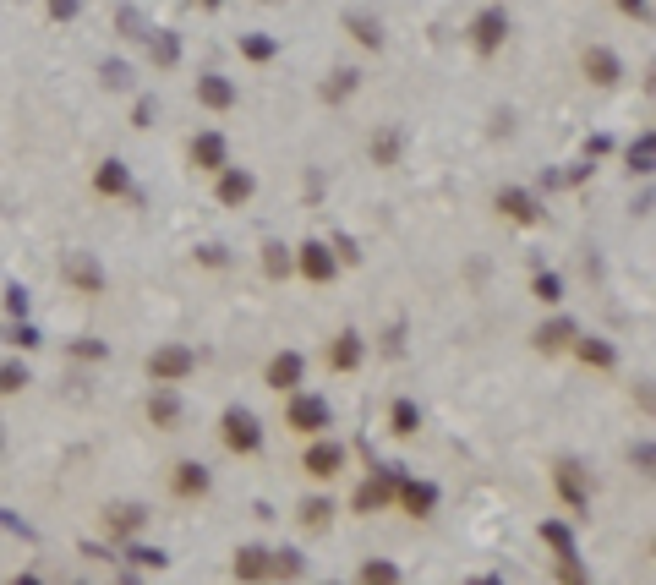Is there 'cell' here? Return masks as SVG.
<instances>
[{
	"mask_svg": "<svg viewBox=\"0 0 656 585\" xmlns=\"http://www.w3.org/2000/svg\"><path fill=\"white\" fill-rule=\"evenodd\" d=\"M197 372V350L192 345H159L154 356H148V378L154 383H181Z\"/></svg>",
	"mask_w": 656,
	"mask_h": 585,
	"instance_id": "1",
	"label": "cell"
},
{
	"mask_svg": "<svg viewBox=\"0 0 656 585\" xmlns=\"http://www.w3.org/2000/svg\"><path fill=\"white\" fill-rule=\"evenodd\" d=\"M219 438H225V449L230 454H257L263 449V427H257V416L252 411H225V421H219Z\"/></svg>",
	"mask_w": 656,
	"mask_h": 585,
	"instance_id": "2",
	"label": "cell"
},
{
	"mask_svg": "<svg viewBox=\"0 0 656 585\" xmlns=\"http://www.w3.org/2000/svg\"><path fill=\"white\" fill-rule=\"evenodd\" d=\"M285 421H290L296 432H307V438H312V432H323L334 416H328V400H323V394H301V389H290Z\"/></svg>",
	"mask_w": 656,
	"mask_h": 585,
	"instance_id": "3",
	"label": "cell"
},
{
	"mask_svg": "<svg viewBox=\"0 0 656 585\" xmlns=\"http://www.w3.org/2000/svg\"><path fill=\"white\" fill-rule=\"evenodd\" d=\"M61 274H66V285L72 290H82V296H104V268H99V257L93 252H66Z\"/></svg>",
	"mask_w": 656,
	"mask_h": 585,
	"instance_id": "4",
	"label": "cell"
},
{
	"mask_svg": "<svg viewBox=\"0 0 656 585\" xmlns=\"http://www.w3.org/2000/svg\"><path fill=\"white\" fill-rule=\"evenodd\" d=\"M394 487H400V465H383V471H372L367 482L356 487V514H372V509H383V503L394 498Z\"/></svg>",
	"mask_w": 656,
	"mask_h": 585,
	"instance_id": "5",
	"label": "cell"
},
{
	"mask_svg": "<svg viewBox=\"0 0 656 585\" xmlns=\"http://www.w3.org/2000/svg\"><path fill=\"white\" fill-rule=\"evenodd\" d=\"M503 39H509V17H503V6H487L482 17L471 22V50L476 55H498Z\"/></svg>",
	"mask_w": 656,
	"mask_h": 585,
	"instance_id": "6",
	"label": "cell"
},
{
	"mask_svg": "<svg viewBox=\"0 0 656 585\" xmlns=\"http://www.w3.org/2000/svg\"><path fill=\"white\" fill-rule=\"evenodd\" d=\"M301 471H307L312 482H334V476L345 471V449H339V443H312V449L301 454Z\"/></svg>",
	"mask_w": 656,
	"mask_h": 585,
	"instance_id": "7",
	"label": "cell"
},
{
	"mask_svg": "<svg viewBox=\"0 0 656 585\" xmlns=\"http://www.w3.org/2000/svg\"><path fill=\"white\" fill-rule=\"evenodd\" d=\"M580 72H585V77H591V83H596V88H613V83H618V77H624V61H618V55H613V50H607V44H591V50H585V55H580Z\"/></svg>",
	"mask_w": 656,
	"mask_h": 585,
	"instance_id": "8",
	"label": "cell"
},
{
	"mask_svg": "<svg viewBox=\"0 0 656 585\" xmlns=\"http://www.w3.org/2000/svg\"><path fill=\"white\" fill-rule=\"evenodd\" d=\"M301 378H307V361H301V350H279V356L268 361V389L290 394V389H301Z\"/></svg>",
	"mask_w": 656,
	"mask_h": 585,
	"instance_id": "9",
	"label": "cell"
},
{
	"mask_svg": "<svg viewBox=\"0 0 656 585\" xmlns=\"http://www.w3.org/2000/svg\"><path fill=\"white\" fill-rule=\"evenodd\" d=\"M296 268L312 279V285H328L334 279V268H339V257L323 247V241H307V247H296Z\"/></svg>",
	"mask_w": 656,
	"mask_h": 585,
	"instance_id": "10",
	"label": "cell"
},
{
	"mask_svg": "<svg viewBox=\"0 0 656 585\" xmlns=\"http://www.w3.org/2000/svg\"><path fill=\"white\" fill-rule=\"evenodd\" d=\"M208 487H214V476H208V465H197V460H181L170 471V493L175 498H203Z\"/></svg>",
	"mask_w": 656,
	"mask_h": 585,
	"instance_id": "11",
	"label": "cell"
},
{
	"mask_svg": "<svg viewBox=\"0 0 656 585\" xmlns=\"http://www.w3.org/2000/svg\"><path fill=\"white\" fill-rule=\"evenodd\" d=\"M192 165L208 170V175L225 170V165H230V143H225L219 132H197V137H192Z\"/></svg>",
	"mask_w": 656,
	"mask_h": 585,
	"instance_id": "12",
	"label": "cell"
},
{
	"mask_svg": "<svg viewBox=\"0 0 656 585\" xmlns=\"http://www.w3.org/2000/svg\"><path fill=\"white\" fill-rule=\"evenodd\" d=\"M219 175V186H214V197H219V203H225V208H241L246 203V197H252L257 192V181H252V170H214Z\"/></svg>",
	"mask_w": 656,
	"mask_h": 585,
	"instance_id": "13",
	"label": "cell"
},
{
	"mask_svg": "<svg viewBox=\"0 0 656 585\" xmlns=\"http://www.w3.org/2000/svg\"><path fill=\"white\" fill-rule=\"evenodd\" d=\"M148 421H154L159 432H170L175 421H181V394H175V383H159V389L148 394Z\"/></svg>",
	"mask_w": 656,
	"mask_h": 585,
	"instance_id": "14",
	"label": "cell"
},
{
	"mask_svg": "<svg viewBox=\"0 0 656 585\" xmlns=\"http://www.w3.org/2000/svg\"><path fill=\"white\" fill-rule=\"evenodd\" d=\"M197 104H203V110H236V83L219 77V72L197 77Z\"/></svg>",
	"mask_w": 656,
	"mask_h": 585,
	"instance_id": "15",
	"label": "cell"
},
{
	"mask_svg": "<svg viewBox=\"0 0 656 585\" xmlns=\"http://www.w3.org/2000/svg\"><path fill=\"white\" fill-rule=\"evenodd\" d=\"M394 498H400V503H405V514H416V520H427V514L438 509V487H432V482H405V476H400Z\"/></svg>",
	"mask_w": 656,
	"mask_h": 585,
	"instance_id": "16",
	"label": "cell"
},
{
	"mask_svg": "<svg viewBox=\"0 0 656 585\" xmlns=\"http://www.w3.org/2000/svg\"><path fill=\"white\" fill-rule=\"evenodd\" d=\"M498 214L514 219V225H536V214H542V208H536L531 192H520V186H503V192H498Z\"/></svg>",
	"mask_w": 656,
	"mask_h": 585,
	"instance_id": "17",
	"label": "cell"
},
{
	"mask_svg": "<svg viewBox=\"0 0 656 585\" xmlns=\"http://www.w3.org/2000/svg\"><path fill=\"white\" fill-rule=\"evenodd\" d=\"M361 356H367V345H361V334H350V329L328 345V367H334V372H356Z\"/></svg>",
	"mask_w": 656,
	"mask_h": 585,
	"instance_id": "18",
	"label": "cell"
},
{
	"mask_svg": "<svg viewBox=\"0 0 656 585\" xmlns=\"http://www.w3.org/2000/svg\"><path fill=\"white\" fill-rule=\"evenodd\" d=\"M553 482H558V498H564L569 509H585V498H591V493H585V471H580V465L564 460V465L553 471Z\"/></svg>",
	"mask_w": 656,
	"mask_h": 585,
	"instance_id": "19",
	"label": "cell"
},
{
	"mask_svg": "<svg viewBox=\"0 0 656 585\" xmlns=\"http://www.w3.org/2000/svg\"><path fill=\"white\" fill-rule=\"evenodd\" d=\"M574 334H580V329H574L569 318H553V323H542V329H536L531 339H536V350H542V356H558V350L574 345Z\"/></svg>",
	"mask_w": 656,
	"mask_h": 585,
	"instance_id": "20",
	"label": "cell"
},
{
	"mask_svg": "<svg viewBox=\"0 0 656 585\" xmlns=\"http://www.w3.org/2000/svg\"><path fill=\"white\" fill-rule=\"evenodd\" d=\"M93 186H99L104 197H121V192H132V175H126L121 159H104V165L93 170Z\"/></svg>",
	"mask_w": 656,
	"mask_h": 585,
	"instance_id": "21",
	"label": "cell"
},
{
	"mask_svg": "<svg viewBox=\"0 0 656 585\" xmlns=\"http://www.w3.org/2000/svg\"><path fill=\"white\" fill-rule=\"evenodd\" d=\"M574 350H580V361H585V367H618V350L613 345H607V339H580V334H574Z\"/></svg>",
	"mask_w": 656,
	"mask_h": 585,
	"instance_id": "22",
	"label": "cell"
},
{
	"mask_svg": "<svg viewBox=\"0 0 656 585\" xmlns=\"http://www.w3.org/2000/svg\"><path fill=\"white\" fill-rule=\"evenodd\" d=\"M400 148H405L400 126H383V132L372 137V165H400Z\"/></svg>",
	"mask_w": 656,
	"mask_h": 585,
	"instance_id": "23",
	"label": "cell"
},
{
	"mask_svg": "<svg viewBox=\"0 0 656 585\" xmlns=\"http://www.w3.org/2000/svg\"><path fill=\"white\" fill-rule=\"evenodd\" d=\"M345 33H350L356 44H367V50H378V44H383L378 17H361V11H345Z\"/></svg>",
	"mask_w": 656,
	"mask_h": 585,
	"instance_id": "24",
	"label": "cell"
},
{
	"mask_svg": "<svg viewBox=\"0 0 656 585\" xmlns=\"http://www.w3.org/2000/svg\"><path fill=\"white\" fill-rule=\"evenodd\" d=\"M148 55H154V66H175L181 61V39H175L170 28H154L148 33Z\"/></svg>",
	"mask_w": 656,
	"mask_h": 585,
	"instance_id": "25",
	"label": "cell"
},
{
	"mask_svg": "<svg viewBox=\"0 0 656 585\" xmlns=\"http://www.w3.org/2000/svg\"><path fill=\"white\" fill-rule=\"evenodd\" d=\"M230 569H236V580H268V553L263 547H241Z\"/></svg>",
	"mask_w": 656,
	"mask_h": 585,
	"instance_id": "26",
	"label": "cell"
},
{
	"mask_svg": "<svg viewBox=\"0 0 656 585\" xmlns=\"http://www.w3.org/2000/svg\"><path fill=\"white\" fill-rule=\"evenodd\" d=\"M416 427H421L416 400H394V405H389V432H394V438H410Z\"/></svg>",
	"mask_w": 656,
	"mask_h": 585,
	"instance_id": "27",
	"label": "cell"
},
{
	"mask_svg": "<svg viewBox=\"0 0 656 585\" xmlns=\"http://www.w3.org/2000/svg\"><path fill=\"white\" fill-rule=\"evenodd\" d=\"M290 268H296V257L285 252V241H268L263 247V274L268 279H290Z\"/></svg>",
	"mask_w": 656,
	"mask_h": 585,
	"instance_id": "28",
	"label": "cell"
},
{
	"mask_svg": "<svg viewBox=\"0 0 656 585\" xmlns=\"http://www.w3.org/2000/svg\"><path fill=\"white\" fill-rule=\"evenodd\" d=\"M241 55L263 66V61H274L279 55V39H268V33H241Z\"/></svg>",
	"mask_w": 656,
	"mask_h": 585,
	"instance_id": "29",
	"label": "cell"
},
{
	"mask_svg": "<svg viewBox=\"0 0 656 585\" xmlns=\"http://www.w3.org/2000/svg\"><path fill=\"white\" fill-rule=\"evenodd\" d=\"M356 88H361V72H356V66H345V72H334V83H323V99L328 104H345Z\"/></svg>",
	"mask_w": 656,
	"mask_h": 585,
	"instance_id": "30",
	"label": "cell"
},
{
	"mask_svg": "<svg viewBox=\"0 0 656 585\" xmlns=\"http://www.w3.org/2000/svg\"><path fill=\"white\" fill-rule=\"evenodd\" d=\"M104 525H110V536H132L137 525H143V509H137V503H121V509L104 514Z\"/></svg>",
	"mask_w": 656,
	"mask_h": 585,
	"instance_id": "31",
	"label": "cell"
},
{
	"mask_svg": "<svg viewBox=\"0 0 656 585\" xmlns=\"http://www.w3.org/2000/svg\"><path fill=\"white\" fill-rule=\"evenodd\" d=\"M328 520H334V503H328V498H307V503H301V525H307V531H328Z\"/></svg>",
	"mask_w": 656,
	"mask_h": 585,
	"instance_id": "32",
	"label": "cell"
},
{
	"mask_svg": "<svg viewBox=\"0 0 656 585\" xmlns=\"http://www.w3.org/2000/svg\"><path fill=\"white\" fill-rule=\"evenodd\" d=\"M542 542L553 547L558 558H564V553H574V531H569L564 520H547V525H542Z\"/></svg>",
	"mask_w": 656,
	"mask_h": 585,
	"instance_id": "33",
	"label": "cell"
},
{
	"mask_svg": "<svg viewBox=\"0 0 656 585\" xmlns=\"http://www.w3.org/2000/svg\"><path fill=\"white\" fill-rule=\"evenodd\" d=\"M28 367H22V361H0V394H22L28 389Z\"/></svg>",
	"mask_w": 656,
	"mask_h": 585,
	"instance_id": "34",
	"label": "cell"
},
{
	"mask_svg": "<svg viewBox=\"0 0 656 585\" xmlns=\"http://www.w3.org/2000/svg\"><path fill=\"white\" fill-rule=\"evenodd\" d=\"M536 301H542V307H558V301H564V279L558 274H536Z\"/></svg>",
	"mask_w": 656,
	"mask_h": 585,
	"instance_id": "35",
	"label": "cell"
},
{
	"mask_svg": "<svg viewBox=\"0 0 656 585\" xmlns=\"http://www.w3.org/2000/svg\"><path fill=\"white\" fill-rule=\"evenodd\" d=\"M651 165H656V137H640V143L629 148V170L651 175Z\"/></svg>",
	"mask_w": 656,
	"mask_h": 585,
	"instance_id": "36",
	"label": "cell"
},
{
	"mask_svg": "<svg viewBox=\"0 0 656 585\" xmlns=\"http://www.w3.org/2000/svg\"><path fill=\"white\" fill-rule=\"evenodd\" d=\"M301 553H268V575H285V580H296L301 575Z\"/></svg>",
	"mask_w": 656,
	"mask_h": 585,
	"instance_id": "37",
	"label": "cell"
},
{
	"mask_svg": "<svg viewBox=\"0 0 656 585\" xmlns=\"http://www.w3.org/2000/svg\"><path fill=\"white\" fill-rule=\"evenodd\" d=\"M104 88H110V93H121V88H132V66H126V61H104Z\"/></svg>",
	"mask_w": 656,
	"mask_h": 585,
	"instance_id": "38",
	"label": "cell"
},
{
	"mask_svg": "<svg viewBox=\"0 0 656 585\" xmlns=\"http://www.w3.org/2000/svg\"><path fill=\"white\" fill-rule=\"evenodd\" d=\"M361 580H378V585H394V580H400V569H394V564H383V558H367V564H361Z\"/></svg>",
	"mask_w": 656,
	"mask_h": 585,
	"instance_id": "39",
	"label": "cell"
},
{
	"mask_svg": "<svg viewBox=\"0 0 656 585\" xmlns=\"http://www.w3.org/2000/svg\"><path fill=\"white\" fill-rule=\"evenodd\" d=\"M132 564H137V569H164L170 558H164L159 547H132Z\"/></svg>",
	"mask_w": 656,
	"mask_h": 585,
	"instance_id": "40",
	"label": "cell"
},
{
	"mask_svg": "<svg viewBox=\"0 0 656 585\" xmlns=\"http://www.w3.org/2000/svg\"><path fill=\"white\" fill-rule=\"evenodd\" d=\"M72 356H82V361H104L110 350H104L99 339H77V345H72Z\"/></svg>",
	"mask_w": 656,
	"mask_h": 585,
	"instance_id": "41",
	"label": "cell"
},
{
	"mask_svg": "<svg viewBox=\"0 0 656 585\" xmlns=\"http://www.w3.org/2000/svg\"><path fill=\"white\" fill-rule=\"evenodd\" d=\"M44 6H50V17H55V22H72L82 0H44Z\"/></svg>",
	"mask_w": 656,
	"mask_h": 585,
	"instance_id": "42",
	"label": "cell"
},
{
	"mask_svg": "<svg viewBox=\"0 0 656 585\" xmlns=\"http://www.w3.org/2000/svg\"><path fill=\"white\" fill-rule=\"evenodd\" d=\"M6 307L22 318V312H28V290H22V285H11V290H6Z\"/></svg>",
	"mask_w": 656,
	"mask_h": 585,
	"instance_id": "43",
	"label": "cell"
},
{
	"mask_svg": "<svg viewBox=\"0 0 656 585\" xmlns=\"http://www.w3.org/2000/svg\"><path fill=\"white\" fill-rule=\"evenodd\" d=\"M132 126H154V99H137V110H132Z\"/></svg>",
	"mask_w": 656,
	"mask_h": 585,
	"instance_id": "44",
	"label": "cell"
},
{
	"mask_svg": "<svg viewBox=\"0 0 656 585\" xmlns=\"http://www.w3.org/2000/svg\"><path fill=\"white\" fill-rule=\"evenodd\" d=\"M618 11H629V17L646 22V17H651V0H618Z\"/></svg>",
	"mask_w": 656,
	"mask_h": 585,
	"instance_id": "45",
	"label": "cell"
},
{
	"mask_svg": "<svg viewBox=\"0 0 656 585\" xmlns=\"http://www.w3.org/2000/svg\"><path fill=\"white\" fill-rule=\"evenodd\" d=\"M121 28H126V39H143V22H137V11H121Z\"/></svg>",
	"mask_w": 656,
	"mask_h": 585,
	"instance_id": "46",
	"label": "cell"
},
{
	"mask_svg": "<svg viewBox=\"0 0 656 585\" xmlns=\"http://www.w3.org/2000/svg\"><path fill=\"white\" fill-rule=\"evenodd\" d=\"M11 345H22V350H33V345H39V334H33V329H28V323H22V329H17V334H11Z\"/></svg>",
	"mask_w": 656,
	"mask_h": 585,
	"instance_id": "47",
	"label": "cell"
},
{
	"mask_svg": "<svg viewBox=\"0 0 656 585\" xmlns=\"http://www.w3.org/2000/svg\"><path fill=\"white\" fill-rule=\"evenodd\" d=\"M197 257H203L208 268H225V247H203V252H197Z\"/></svg>",
	"mask_w": 656,
	"mask_h": 585,
	"instance_id": "48",
	"label": "cell"
},
{
	"mask_svg": "<svg viewBox=\"0 0 656 585\" xmlns=\"http://www.w3.org/2000/svg\"><path fill=\"white\" fill-rule=\"evenodd\" d=\"M203 6H208V11H219V6H225V0H203Z\"/></svg>",
	"mask_w": 656,
	"mask_h": 585,
	"instance_id": "49",
	"label": "cell"
},
{
	"mask_svg": "<svg viewBox=\"0 0 656 585\" xmlns=\"http://www.w3.org/2000/svg\"><path fill=\"white\" fill-rule=\"evenodd\" d=\"M263 6H279V0H263Z\"/></svg>",
	"mask_w": 656,
	"mask_h": 585,
	"instance_id": "50",
	"label": "cell"
}]
</instances>
